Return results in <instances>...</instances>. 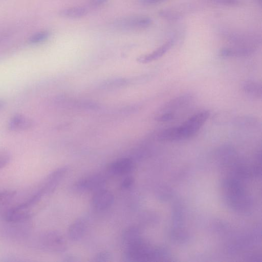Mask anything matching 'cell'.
<instances>
[{
    "label": "cell",
    "mask_w": 262,
    "mask_h": 262,
    "mask_svg": "<svg viewBox=\"0 0 262 262\" xmlns=\"http://www.w3.org/2000/svg\"><path fill=\"white\" fill-rule=\"evenodd\" d=\"M209 116V111H200L191 116L179 126L162 130L158 134V138L159 140L164 141H177L189 139L199 131Z\"/></svg>",
    "instance_id": "1"
},
{
    "label": "cell",
    "mask_w": 262,
    "mask_h": 262,
    "mask_svg": "<svg viewBox=\"0 0 262 262\" xmlns=\"http://www.w3.org/2000/svg\"><path fill=\"white\" fill-rule=\"evenodd\" d=\"M29 239L33 248L44 252L62 253L67 247L64 238L57 231H45Z\"/></svg>",
    "instance_id": "2"
},
{
    "label": "cell",
    "mask_w": 262,
    "mask_h": 262,
    "mask_svg": "<svg viewBox=\"0 0 262 262\" xmlns=\"http://www.w3.org/2000/svg\"><path fill=\"white\" fill-rule=\"evenodd\" d=\"M31 220L3 221L0 233L5 238L13 241H25L31 236Z\"/></svg>",
    "instance_id": "3"
},
{
    "label": "cell",
    "mask_w": 262,
    "mask_h": 262,
    "mask_svg": "<svg viewBox=\"0 0 262 262\" xmlns=\"http://www.w3.org/2000/svg\"><path fill=\"white\" fill-rule=\"evenodd\" d=\"M152 23V19L147 16L133 15L117 18L112 25L117 29L130 30L147 28Z\"/></svg>",
    "instance_id": "4"
},
{
    "label": "cell",
    "mask_w": 262,
    "mask_h": 262,
    "mask_svg": "<svg viewBox=\"0 0 262 262\" xmlns=\"http://www.w3.org/2000/svg\"><path fill=\"white\" fill-rule=\"evenodd\" d=\"M155 256L154 252L142 240L126 246L124 258L127 261H143L149 260Z\"/></svg>",
    "instance_id": "5"
},
{
    "label": "cell",
    "mask_w": 262,
    "mask_h": 262,
    "mask_svg": "<svg viewBox=\"0 0 262 262\" xmlns=\"http://www.w3.org/2000/svg\"><path fill=\"white\" fill-rule=\"evenodd\" d=\"M106 181L101 174H91L78 181L74 185V189L80 192L96 191L104 188Z\"/></svg>",
    "instance_id": "6"
},
{
    "label": "cell",
    "mask_w": 262,
    "mask_h": 262,
    "mask_svg": "<svg viewBox=\"0 0 262 262\" xmlns=\"http://www.w3.org/2000/svg\"><path fill=\"white\" fill-rule=\"evenodd\" d=\"M67 169L64 166L54 170L47 177L38 189L46 196L53 193L65 176Z\"/></svg>",
    "instance_id": "7"
},
{
    "label": "cell",
    "mask_w": 262,
    "mask_h": 262,
    "mask_svg": "<svg viewBox=\"0 0 262 262\" xmlns=\"http://www.w3.org/2000/svg\"><path fill=\"white\" fill-rule=\"evenodd\" d=\"M114 201L112 193L102 188L95 191L92 198V204L95 209L102 210L111 207Z\"/></svg>",
    "instance_id": "8"
},
{
    "label": "cell",
    "mask_w": 262,
    "mask_h": 262,
    "mask_svg": "<svg viewBox=\"0 0 262 262\" xmlns=\"http://www.w3.org/2000/svg\"><path fill=\"white\" fill-rule=\"evenodd\" d=\"M192 99L193 96L190 93L181 95L165 104L161 108L159 113H171L174 114L177 110L189 104Z\"/></svg>",
    "instance_id": "9"
},
{
    "label": "cell",
    "mask_w": 262,
    "mask_h": 262,
    "mask_svg": "<svg viewBox=\"0 0 262 262\" xmlns=\"http://www.w3.org/2000/svg\"><path fill=\"white\" fill-rule=\"evenodd\" d=\"M133 161L127 158L118 159L107 166V171L114 175H124L130 172L134 168Z\"/></svg>",
    "instance_id": "10"
},
{
    "label": "cell",
    "mask_w": 262,
    "mask_h": 262,
    "mask_svg": "<svg viewBox=\"0 0 262 262\" xmlns=\"http://www.w3.org/2000/svg\"><path fill=\"white\" fill-rule=\"evenodd\" d=\"M33 121L21 114H16L12 117L8 123V129L13 132H21L31 128Z\"/></svg>",
    "instance_id": "11"
},
{
    "label": "cell",
    "mask_w": 262,
    "mask_h": 262,
    "mask_svg": "<svg viewBox=\"0 0 262 262\" xmlns=\"http://www.w3.org/2000/svg\"><path fill=\"white\" fill-rule=\"evenodd\" d=\"M174 44V40L171 39L152 52L141 55L137 58L138 62L146 63L157 60L163 56Z\"/></svg>",
    "instance_id": "12"
},
{
    "label": "cell",
    "mask_w": 262,
    "mask_h": 262,
    "mask_svg": "<svg viewBox=\"0 0 262 262\" xmlns=\"http://www.w3.org/2000/svg\"><path fill=\"white\" fill-rule=\"evenodd\" d=\"M86 222L83 219H78L69 227L68 235L70 239L73 241L80 239L83 236L86 229Z\"/></svg>",
    "instance_id": "13"
},
{
    "label": "cell",
    "mask_w": 262,
    "mask_h": 262,
    "mask_svg": "<svg viewBox=\"0 0 262 262\" xmlns=\"http://www.w3.org/2000/svg\"><path fill=\"white\" fill-rule=\"evenodd\" d=\"M255 49L252 47L224 48L219 52L223 57H245L252 54Z\"/></svg>",
    "instance_id": "14"
},
{
    "label": "cell",
    "mask_w": 262,
    "mask_h": 262,
    "mask_svg": "<svg viewBox=\"0 0 262 262\" xmlns=\"http://www.w3.org/2000/svg\"><path fill=\"white\" fill-rule=\"evenodd\" d=\"M242 89L248 95L261 99L262 96L261 85L258 82L247 80L244 81L242 84Z\"/></svg>",
    "instance_id": "15"
},
{
    "label": "cell",
    "mask_w": 262,
    "mask_h": 262,
    "mask_svg": "<svg viewBox=\"0 0 262 262\" xmlns=\"http://www.w3.org/2000/svg\"><path fill=\"white\" fill-rule=\"evenodd\" d=\"M188 9L187 7L177 6L174 8L163 9L159 11V15L168 20H178L183 17L184 13Z\"/></svg>",
    "instance_id": "16"
},
{
    "label": "cell",
    "mask_w": 262,
    "mask_h": 262,
    "mask_svg": "<svg viewBox=\"0 0 262 262\" xmlns=\"http://www.w3.org/2000/svg\"><path fill=\"white\" fill-rule=\"evenodd\" d=\"M88 10L84 7L76 6L66 8L59 11V15L69 18H79L85 16Z\"/></svg>",
    "instance_id": "17"
},
{
    "label": "cell",
    "mask_w": 262,
    "mask_h": 262,
    "mask_svg": "<svg viewBox=\"0 0 262 262\" xmlns=\"http://www.w3.org/2000/svg\"><path fill=\"white\" fill-rule=\"evenodd\" d=\"M122 238L126 246L141 241L138 228L133 226L128 227L124 230L122 234Z\"/></svg>",
    "instance_id": "18"
},
{
    "label": "cell",
    "mask_w": 262,
    "mask_h": 262,
    "mask_svg": "<svg viewBox=\"0 0 262 262\" xmlns=\"http://www.w3.org/2000/svg\"><path fill=\"white\" fill-rule=\"evenodd\" d=\"M50 35V32L47 30L41 31L32 35L28 41L31 44L39 43L46 40Z\"/></svg>",
    "instance_id": "19"
},
{
    "label": "cell",
    "mask_w": 262,
    "mask_h": 262,
    "mask_svg": "<svg viewBox=\"0 0 262 262\" xmlns=\"http://www.w3.org/2000/svg\"><path fill=\"white\" fill-rule=\"evenodd\" d=\"M16 192L13 190L0 191V208L8 205L14 199Z\"/></svg>",
    "instance_id": "20"
},
{
    "label": "cell",
    "mask_w": 262,
    "mask_h": 262,
    "mask_svg": "<svg viewBox=\"0 0 262 262\" xmlns=\"http://www.w3.org/2000/svg\"><path fill=\"white\" fill-rule=\"evenodd\" d=\"M11 159L9 153L5 150H0V170L5 167Z\"/></svg>",
    "instance_id": "21"
},
{
    "label": "cell",
    "mask_w": 262,
    "mask_h": 262,
    "mask_svg": "<svg viewBox=\"0 0 262 262\" xmlns=\"http://www.w3.org/2000/svg\"><path fill=\"white\" fill-rule=\"evenodd\" d=\"M111 255L109 252L102 251L95 255L94 260L97 261H107L111 260Z\"/></svg>",
    "instance_id": "22"
},
{
    "label": "cell",
    "mask_w": 262,
    "mask_h": 262,
    "mask_svg": "<svg viewBox=\"0 0 262 262\" xmlns=\"http://www.w3.org/2000/svg\"><path fill=\"white\" fill-rule=\"evenodd\" d=\"M135 182L133 177L128 176L125 178L121 183V188L123 189H128L132 187Z\"/></svg>",
    "instance_id": "23"
},
{
    "label": "cell",
    "mask_w": 262,
    "mask_h": 262,
    "mask_svg": "<svg viewBox=\"0 0 262 262\" xmlns=\"http://www.w3.org/2000/svg\"><path fill=\"white\" fill-rule=\"evenodd\" d=\"M109 0H89V4L93 7H100L107 4Z\"/></svg>",
    "instance_id": "24"
},
{
    "label": "cell",
    "mask_w": 262,
    "mask_h": 262,
    "mask_svg": "<svg viewBox=\"0 0 262 262\" xmlns=\"http://www.w3.org/2000/svg\"><path fill=\"white\" fill-rule=\"evenodd\" d=\"M217 2L228 6H235L238 4V0H215Z\"/></svg>",
    "instance_id": "25"
},
{
    "label": "cell",
    "mask_w": 262,
    "mask_h": 262,
    "mask_svg": "<svg viewBox=\"0 0 262 262\" xmlns=\"http://www.w3.org/2000/svg\"><path fill=\"white\" fill-rule=\"evenodd\" d=\"M63 260L65 261L74 262L79 261L80 260L76 256L70 254L67 255L66 256H64Z\"/></svg>",
    "instance_id": "26"
},
{
    "label": "cell",
    "mask_w": 262,
    "mask_h": 262,
    "mask_svg": "<svg viewBox=\"0 0 262 262\" xmlns=\"http://www.w3.org/2000/svg\"><path fill=\"white\" fill-rule=\"evenodd\" d=\"M164 1L166 0H139L140 3L144 5H152Z\"/></svg>",
    "instance_id": "27"
},
{
    "label": "cell",
    "mask_w": 262,
    "mask_h": 262,
    "mask_svg": "<svg viewBox=\"0 0 262 262\" xmlns=\"http://www.w3.org/2000/svg\"><path fill=\"white\" fill-rule=\"evenodd\" d=\"M5 105V103L4 101L0 100V110L3 108Z\"/></svg>",
    "instance_id": "28"
}]
</instances>
